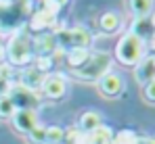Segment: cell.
Listing matches in <instances>:
<instances>
[{"label":"cell","mask_w":155,"mask_h":144,"mask_svg":"<svg viewBox=\"0 0 155 144\" xmlns=\"http://www.w3.org/2000/svg\"><path fill=\"white\" fill-rule=\"evenodd\" d=\"M149 17H151V19H149V21H151V25H153V29H155V6H153V13H151V15H149Z\"/></svg>","instance_id":"26"},{"label":"cell","mask_w":155,"mask_h":144,"mask_svg":"<svg viewBox=\"0 0 155 144\" xmlns=\"http://www.w3.org/2000/svg\"><path fill=\"white\" fill-rule=\"evenodd\" d=\"M31 13L29 0H0V31H19V25Z\"/></svg>","instance_id":"2"},{"label":"cell","mask_w":155,"mask_h":144,"mask_svg":"<svg viewBox=\"0 0 155 144\" xmlns=\"http://www.w3.org/2000/svg\"><path fill=\"white\" fill-rule=\"evenodd\" d=\"M130 31H134V34H136L138 38H143V40H149L155 34V29H153V25H151L149 19H134V27H132Z\"/></svg>","instance_id":"19"},{"label":"cell","mask_w":155,"mask_h":144,"mask_svg":"<svg viewBox=\"0 0 155 144\" xmlns=\"http://www.w3.org/2000/svg\"><path fill=\"white\" fill-rule=\"evenodd\" d=\"M67 40V48H90L92 44V36L88 29L84 27H74V29H65Z\"/></svg>","instance_id":"11"},{"label":"cell","mask_w":155,"mask_h":144,"mask_svg":"<svg viewBox=\"0 0 155 144\" xmlns=\"http://www.w3.org/2000/svg\"><path fill=\"white\" fill-rule=\"evenodd\" d=\"M44 73H40L36 67H29V69H25L23 71V77H21V84L25 86V88H29V90H40L42 88V82H44Z\"/></svg>","instance_id":"16"},{"label":"cell","mask_w":155,"mask_h":144,"mask_svg":"<svg viewBox=\"0 0 155 144\" xmlns=\"http://www.w3.org/2000/svg\"><path fill=\"white\" fill-rule=\"evenodd\" d=\"M65 138V130L59 125H48L46 127V136H44V144H63Z\"/></svg>","instance_id":"20"},{"label":"cell","mask_w":155,"mask_h":144,"mask_svg":"<svg viewBox=\"0 0 155 144\" xmlns=\"http://www.w3.org/2000/svg\"><path fill=\"white\" fill-rule=\"evenodd\" d=\"M4 52H6V61L13 67H29V65H34V59H36L34 42L25 31H15L4 48Z\"/></svg>","instance_id":"3"},{"label":"cell","mask_w":155,"mask_h":144,"mask_svg":"<svg viewBox=\"0 0 155 144\" xmlns=\"http://www.w3.org/2000/svg\"><path fill=\"white\" fill-rule=\"evenodd\" d=\"M113 138H115L113 130H111L109 125H105V123L99 127V130H94V132L90 134L92 144H113Z\"/></svg>","instance_id":"17"},{"label":"cell","mask_w":155,"mask_h":144,"mask_svg":"<svg viewBox=\"0 0 155 144\" xmlns=\"http://www.w3.org/2000/svg\"><path fill=\"white\" fill-rule=\"evenodd\" d=\"M113 144H140V138H138L136 132H132V130H122L120 134H115Z\"/></svg>","instance_id":"22"},{"label":"cell","mask_w":155,"mask_h":144,"mask_svg":"<svg viewBox=\"0 0 155 144\" xmlns=\"http://www.w3.org/2000/svg\"><path fill=\"white\" fill-rule=\"evenodd\" d=\"M111 71V54L107 52H92L88 56V61L84 63V67H80L78 71H74L80 79H94L99 82L105 73Z\"/></svg>","instance_id":"4"},{"label":"cell","mask_w":155,"mask_h":144,"mask_svg":"<svg viewBox=\"0 0 155 144\" xmlns=\"http://www.w3.org/2000/svg\"><path fill=\"white\" fill-rule=\"evenodd\" d=\"M99 27H101V31L103 34H115V31H120V27H122V17L117 15V13H113V11H107L103 13L101 17H99Z\"/></svg>","instance_id":"13"},{"label":"cell","mask_w":155,"mask_h":144,"mask_svg":"<svg viewBox=\"0 0 155 144\" xmlns=\"http://www.w3.org/2000/svg\"><path fill=\"white\" fill-rule=\"evenodd\" d=\"M134 77L140 86L149 84L151 79H155V54H147L136 67H134Z\"/></svg>","instance_id":"10"},{"label":"cell","mask_w":155,"mask_h":144,"mask_svg":"<svg viewBox=\"0 0 155 144\" xmlns=\"http://www.w3.org/2000/svg\"><path fill=\"white\" fill-rule=\"evenodd\" d=\"M88 56H90L88 48H67L65 50V61H67V65L74 71H78L80 67H84V63L88 61Z\"/></svg>","instance_id":"14"},{"label":"cell","mask_w":155,"mask_h":144,"mask_svg":"<svg viewBox=\"0 0 155 144\" xmlns=\"http://www.w3.org/2000/svg\"><path fill=\"white\" fill-rule=\"evenodd\" d=\"M15 111H17V107H15V102L8 98V94L0 96V119H8L15 115Z\"/></svg>","instance_id":"21"},{"label":"cell","mask_w":155,"mask_h":144,"mask_svg":"<svg viewBox=\"0 0 155 144\" xmlns=\"http://www.w3.org/2000/svg\"><path fill=\"white\" fill-rule=\"evenodd\" d=\"M8 98L15 102L17 109H29V111H38L40 102V94L36 90H29L23 84H11L8 86Z\"/></svg>","instance_id":"5"},{"label":"cell","mask_w":155,"mask_h":144,"mask_svg":"<svg viewBox=\"0 0 155 144\" xmlns=\"http://www.w3.org/2000/svg\"><path fill=\"white\" fill-rule=\"evenodd\" d=\"M97 88H99V92L103 96H107V98H117V96L124 94L126 84H124V77H122V75L109 71L97 82Z\"/></svg>","instance_id":"6"},{"label":"cell","mask_w":155,"mask_h":144,"mask_svg":"<svg viewBox=\"0 0 155 144\" xmlns=\"http://www.w3.org/2000/svg\"><path fill=\"white\" fill-rule=\"evenodd\" d=\"M153 0H128V8L134 15V19H149V15L153 13Z\"/></svg>","instance_id":"15"},{"label":"cell","mask_w":155,"mask_h":144,"mask_svg":"<svg viewBox=\"0 0 155 144\" xmlns=\"http://www.w3.org/2000/svg\"><path fill=\"white\" fill-rule=\"evenodd\" d=\"M115 59L124 65V67H136L145 56H147V44L143 38H138L134 31H128L120 38V42L115 44Z\"/></svg>","instance_id":"1"},{"label":"cell","mask_w":155,"mask_h":144,"mask_svg":"<svg viewBox=\"0 0 155 144\" xmlns=\"http://www.w3.org/2000/svg\"><path fill=\"white\" fill-rule=\"evenodd\" d=\"M63 144H92V140H90V134H84L78 127H71V130H65Z\"/></svg>","instance_id":"18"},{"label":"cell","mask_w":155,"mask_h":144,"mask_svg":"<svg viewBox=\"0 0 155 144\" xmlns=\"http://www.w3.org/2000/svg\"><path fill=\"white\" fill-rule=\"evenodd\" d=\"M34 42V52L38 56H51L52 52L59 48V40H57V34L46 31V34H38V38L31 40Z\"/></svg>","instance_id":"9"},{"label":"cell","mask_w":155,"mask_h":144,"mask_svg":"<svg viewBox=\"0 0 155 144\" xmlns=\"http://www.w3.org/2000/svg\"><path fill=\"white\" fill-rule=\"evenodd\" d=\"M143 98H145L149 104H155V79H151L149 84L143 86Z\"/></svg>","instance_id":"24"},{"label":"cell","mask_w":155,"mask_h":144,"mask_svg":"<svg viewBox=\"0 0 155 144\" xmlns=\"http://www.w3.org/2000/svg\"><path fill=\"white\" fill-rule=\"evenodd\" d=\"M101 125H103V119H101V115H99L97 111H86V113H82L80 119H78V130L84 132V134H92V132L99 130Z\"/></svg>","instance_id":"12"},{"label":"cell","mask_w":155,"mask_h":144,"mask_svg":"<svg viewBox=\"0 0 155 144\" xmlns=\"http://www.w3.org/2000/svg\"><path fill=\"white\" fill-rule=\"evenodd\" d=\"M42 94L52 98V100H61L63 96L67 94V79L59 73H48L42 82Z\"/></svg>","instance_id":"7"},{"label":"cell","mask_w":155,"mask_h":144,"mask_svg":"<svg viewBox=\"0 0 155 144\" xmlns=\"http://www.w3.org/2000/svg\"><path fill=\"white\" fill-rule=\"evenodd\" d=\"M11 125H13L15 132L27 136V134L38 125V113H36V111H29V109H17L15 115L11 117Z\"/></svg>","instance_id":"8"},{"label":"cell","mask_w":155,"mask_h":144,"mask_svg":"<svg viewBox=\"0 0 155 144\" xmlns=\"http://www.w3.org/2000/svg\"><path fill=\"white\" fill-rule=\"evenodd\" d=\"M44 136H46V127L38 123V125L27 134V140H29V144H44Z\"/></svg>","instance_id":"23"},{"label":"cell","mask_w":155,"mask_h":144,"mask_svg":"<svg viewBox=\"0 0 155 144\" xmlns=\"http://www.w3.org/2000/svg\"><path fill=\"white\" fill-rule=\"evenodd\" d=\"M140 144H155V138H140Z\"/></svg>","instance_id":"25"}]
</instances>
